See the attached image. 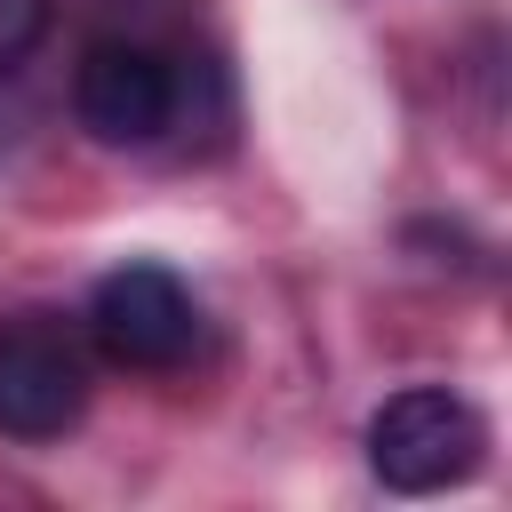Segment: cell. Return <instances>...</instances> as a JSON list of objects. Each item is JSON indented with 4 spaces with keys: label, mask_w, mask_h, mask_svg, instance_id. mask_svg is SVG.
<instances>
[{
    "label": "cell",
    "mask_w": 512,
    "mask_h": 512,
    "mask_svg": "<svg viewBox=\"0 0 512 512\" xmlns=\"http://www.w3.org/2000/svg\"><path fill=\"white\" fill-rule=\"evenodd\" d=\"M72 112L96 144H152L176 120V72L136 40H96L72 72Z\"/></svg>",
    "instance_id": "4"
},
{
    "label": "cell",
    "mask_w": 512,
    "mask_h": 512,
    "mask_svg": "<svg viewBox=\"0 0 512 512\" xmlns=\"http://www.w3.org/2000/svg\"><path fill=\"white\" fill-rule=\"evenodd\" d=\"M88 408V368L64 328L16 320L0 328V432L8 440H64Z\"/></svg>",
    "instance_id": "3"
},
{
    "label": "cell",
    "mask_w": 512,
    "mask_h": 512,
    "mask_svg": "<svg viewBox=\"0 0 512 512\" xmlns=\"http://www.w3.org/2000/svg\"><path fill=\"white\" fill-rule=\"evenodd\" d=\"M480 448H488V424L448 384H408L368 416V472L392 496H440V488L472 480Z\"/></svg>",
    "instance_id": "1"
},
{
    "label": "cell",
    "mask_w": 512,
    "mask_h": 512,
    "mask_svg": "<svg viewBox=\"0 0 512 512\" xmlns=\"http://www.w3.org/2000/svg\"><path fill=\"white\" fill-rule=\"evenodd\" d=\"M88 328H96L104 360L160 376V368H176V360L192 352L200 312H192V296H184V280H176L168 264H120V272L96 280V296H88Z\"/></svg>",
    "instance_id": "2"
},
{
    "label": "cell",
    "mask_w": 512,
    "mask_h": 512,
    "mask_svg": "<svg viewBox=\"0 0 512 512\" xmlns=\"http://www.w3.org/2000/svg\"><path fill=\"white\" fill-rule=\"evenodd\" d=\"M48 32V0H0V72H16Z\"/></svg>",
    "instance_id": "5"
}]
</instances>
